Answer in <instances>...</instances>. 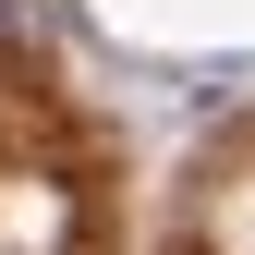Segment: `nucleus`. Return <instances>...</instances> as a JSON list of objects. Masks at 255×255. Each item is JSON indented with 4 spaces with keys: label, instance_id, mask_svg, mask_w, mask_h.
Masks as SVG:
<instances>
[{
    "label": "nucleus",
    "instance_id": "nucleus-1",
    "mask_svg": "<svg viewBox=\"0 0 255 255\" xmlns=\"http://www.w3.org/2000/svg\"><path fill=\"white\" fill-rule=\"evenodd\" d=\"M0 24H37V0H0Z\"/></svg>",
    "mask_w": 255,
    "mask_h": 255
}]
</instances>
